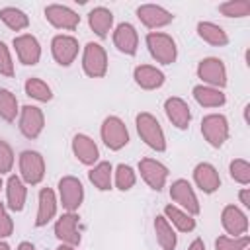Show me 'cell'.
Segmentation results:
<instances>
[{"instance_id":"1f68e13d","label":"cell","mask_w":250,"mask_h":250,"mask_svg":"<svg viewBox=\"0 0 250 250\" xmlns=\"http://www.w3.org/2000/svg\"><path fill=\"white\" fill-rule=\"evenodd\" d=\"M20 115V104L12 90L0 88V119L6 123H14Z\"/></svg>"},{"instance_id":"f35d334b","label":"cell","mask_w":250,"mask_h":250,"mask_svg":"<svg viewBox=\"0 0 250 250\" xmlns=\"http://www.w3.org/2000/svg\"><path fill=\"white\" fill-rule=\"evenodd\" d=\"M14 72H16V68H14L12 51H10V47H8L4 41H0V74L12 78Z\"/></svg>"},{"instance_id":"603a6c76","label":"cell","mask_w":250,"mask_h":250,"mask_svg":"<svg viewBox=\"0 0 250 250\" xmlns=\"http://www.w3.org/2000/svg\"><path fill=\"white\" fill-rule=\"evenodd\" d=\"M25 201H27V186L20 176L10 174L6 180V207L14 213H20L23 211Z\"/></svg>"},{"instance_id":"f546056e","label":"cell","mask_w":250,"mask_h":250,"mask_svg":"<svg viewBox=\"0 0 250 250\" xmlns=\"http://www.w3.org/2000/svg\"><path fill=\"white\" fill-rule=\"evenodd\" d=\"M197 35L201 41L213 45V47H225L229 45V35L227 31L219 25V23H213V21H199L197 23Z\"/></svg>"},{"instance_id":"bcb514c9","label":"cell","mask_w":250,"mask_h":250,"mask_svg":"<svg viewBox=\"0 0 250 250\" xmlns=\"http://www.w3.org/2000/svg\"><path fill=\"white\" fill-rule=\"evenodd\" d=\"M2 186H4V182H2V176H0V189H2Z\"/></svg>"},{"instance_id":"ab89813d","label":"cell","mask_w":250,"mask_h":250,"mask_svg":"<svg viewBox=\"0 0 250 250\" xmlns=\"http://www.w3.org/2000/svg\"><path fill=\"white\" fill-rule=\"evenodd\" d=\"M14 232V219L6 207V203H0V240H6Z\"/></svg>"},{"instance_id":"7c38bea8","label":"cell","mask_w":250,"mask_h":250,"mask_svg":"<svg viewBox=\"0 0 250 250\" xmlns=\"http://www.w3.org/2000/svg\"><path fill=\"white\" fill-rule=\"evenodd\" d=\"M78 51H80L78 39L68 33H59L51 39V55L55 62L61 66H70L76 61Z\"/></svg>"},{"instance_id":"d590c367","label":"cell","mask_w":250,"mask_h":250,"mask_svg":"<svg viewBox=\"0 0 250 250\" xmlns=\"http://www.w3.org/2000/svg\"><path fill=\"white\" fill-rule=\"evenodd\" d=\"M248 246H250L248 234H242V236L221 234L215 238V250H246Z\"/></svg>"},{"instance_id":"2e32d148","label":"cell","mask_w":250,"mask_h":250,"mask_svg":"<svg viewBox=\"0 0 250 250\" xmlns=\"http://www.w3.org/2000/svg\"><path fill=\"white\" fill-rule=\"evenodd\" d=\"M45 20L53 27L62 29V31H74L80 23V16L64 4H49L45 8Z\"/></svg>"},{"instance_id":"4316f807","label":"cell","mask_w":250,"mask_h":250,"mask_svg":"<svg viewBox=\"0 0 250 250\" xmlns=\"http://www.w3.org/2000/svg\"><path fill=\"white\" fill-rule=\"evenodd\" d=\"M162 215H164L166 221L174 227V230H180V232H191V230H195V227H197L195 217L189 215V213H186L184 209L176 207L174 203L166 205L164 211H162Z\"/></svg>"},{"instance_id":"8992f818","label":"cell","mask_w":250,"mask_h":250,"mask_svg":"<svg viewBox=\"0 0 250 250\" xmlns=\"http://www.w3.org/2000/svg\"><path fill=\"white\" fill-rule=\"evenodd\" d=\"M57 197L59 205H62L64 211L76 213L84 201V186L76 176H62L57 186Z\"/></svg>"},{"instance_id":"9a60e30c","label":"cell","mask_w":250,"mask_h":250,"mask_svg":"<svg viewBox=\"0 0 250 250\" xmlns=\"http://www.w3.org/2000/svg\"><path fill=\"white\" fill-rule=\"evenodd\" d=\"M78 213H70L64 211L57 221H55V236L59 238L61 244H68V246H78L80 244V229H78Z\"/></svg>"},{"instance_id":"3957f363","label":"cell","mask_w":250,"mask_h":250,"mask_svg":"<svg viewBox=\"0 0 250 250\" xmlns=\"http://www.w3.org/2000/svg\"><path fill=\"white\" fill-rule=\"evenodd\" d=\"M18 168H20V178L23 180L25 186H39L45 178V158L37 150H21L18 156Z\"/></svg>"},{"instance_id":"8fae6325","label":"cell","mask_w":250,"mask_h":250,"mask_svg":"<svg viewBox=\"0 0 250 250\" xmlns=\"http://www.w3.org/2000/svg\"><path fill=\"white\" fill-rule=\"evenodd\" d=\"M139 174L143 178V182L154 189V191H162L166 182H168V176H170V170L166 164H162L160 160L156 158H141L139 160Z\"/></svg>"},{"instance_id":"30bf717a","label":"cell","mask_w":250,"mask_h":250,"mask_svg":"<svg viewBox=\"0 0 250 250\" xmlns=\"http://www.w3.org/2000/svg\"><path fill=\"white\" fill-rule=\"evenodd\" d=\"M18 127H20V133L25 139H29V141L37 139L45 129V113H43V109L37 107V105H29V104L20 107Z\"/></svg>"},{"instance_id":"7a4b0ae2","label":"cell","mask_w":250,"mask_h":250,"mask_svg":"<svg viewBox=\"0 0 250 250\" xmlns=\"http://www.w3.org/2000/svg\"><path fill=\"white\" fill-rule=\"evenodd\" d=\"M146 49L150 53V57L158 62V64H174L178 59V45L174 41L172 35L164 33V31H148L145 37Z\"/></svg>"},{"instance_id":"7402d4cb","label":"cell","mask_w":250,"mask_h":250,"mask_svg":"<svg viewBox=\"0 0 250 250\" xmlns=\"http://www.w3.org/2000/svg\"><path fill=\"white\" fill-rule=\"evenodd\" d=\"M193 184L207 195L215 193L221 188V176L211 162H199L193 168Z\"/></svg>"},{"instance_id":"d4e9b609","label":"cell","mask_w":250,"mask_h":250,"mask_svg":"<svg viewBox=\"0 0 250 250\" xmlns=\"http://www.w3.org/2000/svg\"><path fill=\"white\" fill-rule=\"evenodd\" d=\"M88 25L100 39H105L109 35V31L113 29V14H111V10H107L105 6L92 8L88 12Z\"/></svg>"},{"instance_id":"ffe728a7","label":"cell","mask_w":250,"mask_h":250,"mask_svg":"<svg viewBox=\"0 0 250 250\" xmlns=\"http://www.w3.org/2000/svg\"><path fill=\"white\" fill-rule=\"evenodd\" d=\"M164 113H166L168 121L176 129H180V131L188 129L189 123H191V109H189V105H188V102L184 98H178V96L166 98V102H164Z\"/></svg>"},{"instance_id":"4dcf8cb0","label":"cell","mask_w":250,"mask_h":250,"mask_svg":"<svg viewBox=\"0 0 250 250\" xmlns=\"http://www.w3.org/2000/svg\"><path fill=\"white\" fill-rule=\"evenodd\" d=\"M0 20L12 31H23V29L29 27V16L23 10L16 8V6H4V8H0Z\"/></svg>"},{"instance_id":"74e56055","label":"cell","mask_w":250,"mask_h":250,"mask_svg":"<svg viewBox=\"0 0 250 250\" xmlns=\"http://www.w3.org/2000/svg\"><path fill=\"white\" fill-rule=\"evenodd\" d=\"M14 162H16V154L10 146V143L0 139V176L10 174L14 168Z\"/></svg>"},{"instance_id":"9c48e42d","label":"cell","mask_w":250,"mask_h":250,"mask_svg":"<svg viewBox=\"0 0 250 250\" xmlns=\"http://www.w3.org/2000/svg\"><path fill=\"white\" fill-rule=\"evenodd\" d=\"M197 78L205 86L223 90L227 86V66L219 57H205L197 62Z\"/></svg>"},{"instance_id":"8d00e7d4","label":"cell","mask_w":250,"mask_h":250,"mask_svg":"<svg viewBox=\"0 0 250 250\" xmlns=\"http://www.w3.org/2000/svg\"><path fill=\"white\" fill-rule=\"evenodd\" d=\"M229 174H230V178L236 182V184H240V186H248L250 184V162L248 160H244V158H234V160H230V164H229Z\"/></svg>"},{"instance_id":"f6af8a7d","label":"cell","mask_w":250,"mask_h":250,"mask_svg":"<svg viewBox=\"0 0 250 250\" xmlns=\"http://www.w3.org/2000/svg\"><path fill=\"white\" fill-rule=\"evenodd\" d=\"M0 250H12V246L6 240H0Z\"/></svg>"},{"instance_id":"7dc6e473","label":"cell","mask_w":250,"mask_h":250,"mask_svg":"<svg viewBox=\"0 0 250 250\" xmlns=\"http://www.w3.org/2000/svg\"><path fill=\"white\" fill-rule=\"evenodd\" d=\"M246 250H248V248H246Z\"/></svg>"},{"instance_id":"44dd1931","label":"cell","mask_w":250,"mask_h":250,"mask_svg":"<svg viewBox=\"0 0 250 250\" xmlns=\"http://www.w3.org/2000/svg\"><path fill=\"white\" fill-rule=\"evenodd\" d=\"M59 209V197L55 189L41 188L37 195V215H35V227H45L57 217Z\"/></svg>"},{"instance_id":"52a82bcc","label":"cell","mask_w":250,"mask_h":250,"mask_svg":"<svg viewBox=\"0 0 250 250\" xmlns=\"http://www.w3.org/2000/svg\"><path fill=\"white\" fill-rule=\"evenodd\" d=\"M82 70L90 78H104L107 74V53L100 43H86L82 49Z\"/></svg>"},{"instance_id":"6da1fadb","label":"cell","mask_w":250,"mask_h":250,"mask_svg":"<svg viewBox=\"0 0 250 250\" xmlns=\"http://www.w3.org/2000/svg\"><path fill=\"white\" fill-rule=\"evenodd\" d=\"M135 127H137V135L141 137V141L156 150V152H164L168 143H166V135H164V129L160 125V121L148 113V111H141L135 115Z\"/></svg>"},{"instance_id":"d6a6232c","label":"cell","mask_w":250,"mask_h":250,"mask_svg":"<svg viewBox=\"0 0 250 250\" xmlns=\"http://www.w3.org/2000/svg\"><path fill=\"white\" fill-rule=\"evenodd\" d=\"M23 90H25V94H27L31 100L41 102V104L53 100V90H51V86H49L43 78H37V76L27 78L25 84H23Z\"/></svg>"},{"instance_id":"e0dca14e","label":"cell","mask_w":250,"mask_h":250,"mask_svg":"<svg viewBox=\"0 0 250 250\" xmlns=\"http://www.w3.org/2000/svg\"><path fill=\"white\" fill-rule=\"evenodd\" d=\"M111 39H113V45L119 53L127 55V57L137 55V51H139V33H137L133 23H129V21L117 23L113 33H111Z\"/></svg>"},{"instance_id":"f1b7e54d","label":"cell","mask_w":250,"mask_h":250,"mask_svg":"<svg viewBox=\"0 0 250 250\" xmlns=\"http://www.w3.org/2000/svg\"><path fill=\"white\" fill-rule=\"evenodd\" d=\"M154 236H156V242L162 250H174L176 244H178V234L174 230V227L166 221L164 215H156L154 217Z\"/></svg>"},{"instance_id":"ac0fdd59","label":"cell","mask_w":250,"mask_h":250,"mask_svg":"<svg viewBox=\"0 0 250 250\" xmlns=\"http://www.w3.org/2000/svg\"><path fill=\"white\" fill-rule=\"evenodd\" d=\"M70 148H72V154L74 158L84 164V166H94L96 162H100V148L96 145V141L84 133H76L72 137V143H70Z\"/></svg>"},{"instance_id":"5b68a950","label":"cell","mask_w":250,"mask_h":250,"mask_svg":"<svg viewBox=\"0 0 250 250\" xmlns=\"http://www.w3.org/2000/svg\"><path fill=\"white\" fill-rule=\"evenodd\" d=\"M100 137H102L104 145L109 150H115V152L129 145V129H127L125 121L121 117H117V115H107L102 121Z\"/></svg>"},{"instance_id":"b9f144b4","label":"cell","mask_w":250,"mask_h":250,"mask_svg":"<svg viewBox=\"0 0 250 250\" xmlns=\"http://www.w3.org/2000/svg\"><path fill=\"white\" fill-rule=\"evenodd\" d=\"M188 250H205V242H203V238H193V240L189 242Z\"/></svg>"},{"instance_id":"4fadbf2b","label":"cell","mask_w":250,"mask_h":250,"mask_svg":"<svg viewBox=\"0 0 250 250\" xmlns=\"http://www.w3.org/2000/svg\"><path fill=\"white\" fill-rule=\"evenodd\" d=\"M14 45V51H16V57L21 64L25 66H33L41 61V43L35 35L31 33H20L14 37L12 41Z\"/></svg>"},{"instance_id":"d6986e66","label":"cell","mask_w":250,"mask_h":250,"mask_svg":"<svg viewBox=\"0 0 250 250\" xmlns=\"http://www.w3.org/2000/svg\"><path fill=\"white\" fill-rule=\"evenodd\" d=\"M221 225L229 236H242L248 232V215L238 205H225L221 211Z\"/></svg>"},{"instance_id":"7bdbcfd3","label":"cell","mask_w":250,"mask_h":250,"mask_svg":"<svg viewBox=\"0 0 250 250\" xmlns=\"http://www.w3.org/2000/svg\"><path fill=\"white\" fill-rule=\"evenodd\" d=\"M16 250H35V246L31 244V242H27V240H21L20 244H18V248Z\"/></svg>"},{"instance_id":"e575fe53","label":"cell","mask_w":250,"mask_h":250,"mask_svg":"<svg viewBox=\"0 0 250 250\" xmlns=\"http://www.w3.org/2000/svg\"><path fill=\"white\" fill-rule=\"evenodd\" d=\"M217 10L225 18H246L250 16V2L248 0H227L219 4Z\"/></svg>"},{"instance_id":"5bb4252c","label":"cell","mask_w":250,"mask_h":250,"mask_svg":"<svg viewBox=\"0 0 250 250\" xmlns=\"http://www.w3.org/2000/svg\"><path fill=\"white\" fill-rule=\"evenodd\" d=\"M137 18L141 20V23L145 27H148L152 31L166 27L174 21V14L160 4H141L137 8Z\"/></svg>"},{"instance_id":"484cf974","label":"cell","mask_w":250,"mask_h":250,"mask_svg":"<svg viewBox=\"0 0 250 250\" xmlns=\"http://www.w3.org/2000/svg\"><path fill=\"white\" fill-rule=\"evenodd\" d=\"M90 184L100 191H109L113 188V164L107 160L96 162L88 172Z\"/></svg>"},{"instance_id":"ee69618b","label":"cell","mask_w":250,"mask_h":250,"mask_svg":"<svg viewBox=\"0 0 250 250\" xmlns=\"http://www.w3.org/2000/svg\"><path fill=\"white\" fill-rule=\"evenodd\" d=\"M57 250H78V246H68V244H59Z\"/></svg>"},{"instance_id":"277c9868","label":"cell","mask_w":250,"mask_h":250,"mask_svg":"<svg viewBox=\"0 0 250 250\" xmlns=\"http://www.w3.org/2000/svg\"><path fill=\"white\" fill-rule=\"evenodd\" d=\"M201 135L207 141L209 146L213 148H221L230 135V125L227 115L223 113H209L201 119Z\"/></svg>"},{"instance_id":"83f0119b","label":"cell","mask_w":250,"mask_h":250,"mask_svg":"<svg viewBox=\"0 0 250 250\" xmlns=\"http://www.w3.org/2000/svg\"><path fill=\"white\" fill-rule=\"evenodd\" d=\"M193 100L201 105V107H223L227 104V96L223 90L213 88V86H205V84H197L191 90Z\"/></svg>"},{"instance_id":"cb8c5ba5","label":"cell","mask_w":250,"mask_h":250,"mask_svg":"<svg viewBox=\"0 0 250 250\" xmlns=\"http://www.w3.org/2000/svg\"><path fill=\"white\" fill-rule=\"evenodd\" d=\"M133 80L141 90H158L166 82V76L152 64H137L133 68Z\"/></svg>"},{"instance_id":"60d3db41","label":"cell","mask_w":250,"mask_h":250,"mask_svg":"<svg viewBox=\"0 0 250 250\" xmlns=\"http://www.w3.org/2000/svg\"><path fill=\"white\" fill-rule=\"evenodd\" d=\"M238 201L242 203L244 209H250V188H240V191H238Z\"/></svg>"},{"instance_id":"836d02e7","label":"cell","mask_w":250,"mask_h":250,"mask_svg":"<svg viewBox=\"0 0 250 250\" xmlns=\"http://www.w3.org/2000/svg\"><path fill=\"white\" fill-rule=\"evenodd\" d=\"M137 184V172L129 164H117L113 168V186L119 191H129Z\"/></svg>"},{"instance_id":"ba28073f","label":"cell","mask_w":250,"mask_h":250,"mask_svg":"<svg viewBox=\"0 0 250 250\" xmlns=\"http://www.w3.org/2000/svg\"><path fill=\"white\" fill-rule=\"evenodd\" d=\"M170 199L174 201L176 207L184 209L186 213L197 217L201 213V205H199V199H197V193L193 189V186L184 180V178H178L170 184Z\"/></svg>"}]
</instances>
